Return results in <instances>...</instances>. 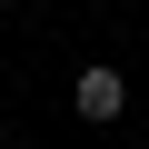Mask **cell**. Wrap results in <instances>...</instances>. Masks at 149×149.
Segmentation results:
<instances>
[{
  "label": "cell",
  "instance_id": "cell-1",
  "mask_svg": "<svg viewBox=\"0 0 149 149\" xmlns=\"http://www.w3.org/2000/svg\"><path fill=\"white\" fill-rule=\"evenodd\" d=\"M70 109H80V119H119L129 109V80H119V70H80V80H70Z\"/></svg>",
  "mask_w": 149,
  "mask_h": 149
}]
</instances>
